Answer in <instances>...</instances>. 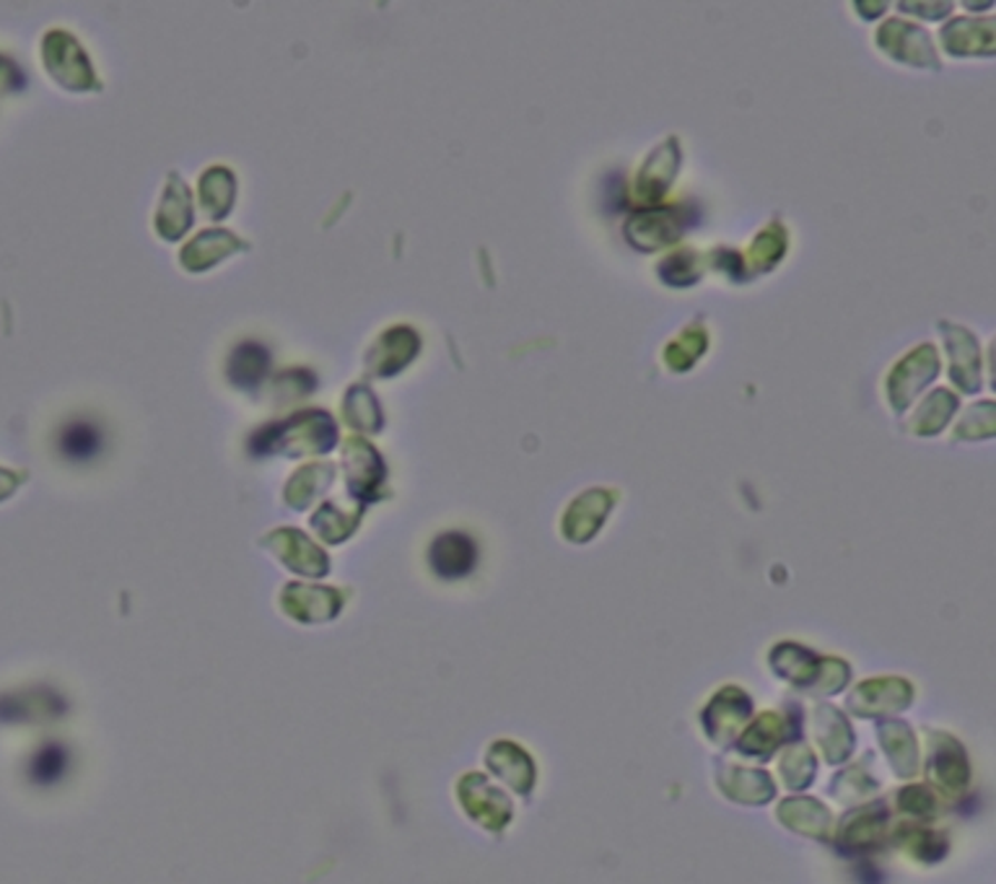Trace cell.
<instances>
[{
  "label": "cell",
  "mask_w": 996,
  "mask_h": 884,
  "mask_svg": "<svg viewBox=\"0 0 996 884\" xmlns=\"http://www.w3.org/2000/svg\"><path fill=\"white\" fill-rule=\"evenodd\" d=\"M431 563L441 576H462L476 563V544L470 537L449 532L431 548Z\"/></svg>",
  "instance_id": "obj_1"
},
{
  "label": "cell",
  "mask_w": 996,
  "mask_h": 884,
  "mask_svg": "<svg viewBox=\"0 0 996 884\" xmlns=\"http://www.w3.org/2000/svg\"><path fill=\"white\" fill-rule=\"evenodd\" d=\"M101 444H105V436H101V429L89 418H76V421H68L62 425L60 436H58V446L60 452L68 456V460H91L94 454H99Z\"/></svg>",
  "instance_id": "obj_2"
},
{
  "label": "cell",
  "mask_w": 996,
  "mask_h": 884,
  "mask_svg": "<svg viewBox=\"0 0 996 884\" xmlns=\"http://www.w3.org/2000/svg\"><path fill=\"white\" fill-rule=\"evenodd\" d=\"M70 753L62 745L39 747L29 760V780L37 786H55L68 776Z\"/></svg>",
  "instance_id": "obj_3"
}]
</instances>
